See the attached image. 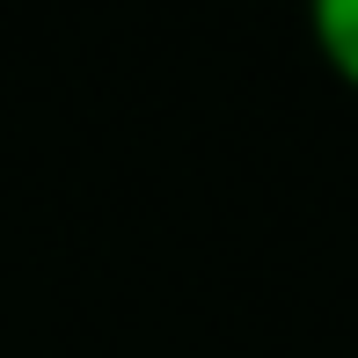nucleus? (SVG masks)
I'll use <instances>...</instances> for the list:
<instances>
[{
  "instance_id": "f257e3e1",
  "label": "nucleus",
  "mask_w": 358,
  "mask_h": 358,
  "mask_svg": "<svg viewBox=\"0 0 358 358\" xmlns=\"http://www.w3.org/2000/svg\"><path fill=\"white\" fill-rule=\"evenodd\" d=\"M315 52L344 88H358V0H322L315 8Z\"/></svg>"
}]
</instances>
